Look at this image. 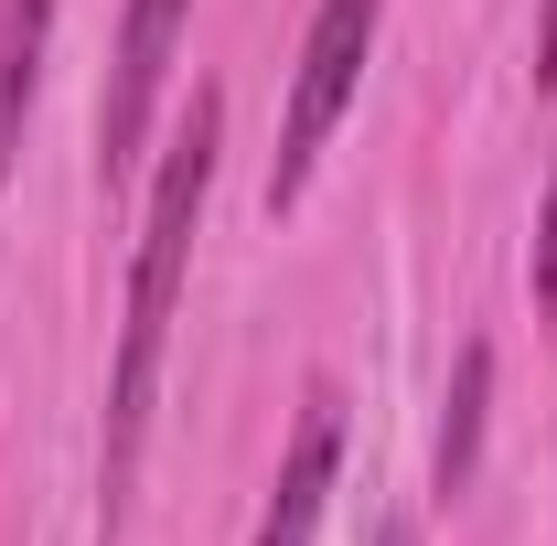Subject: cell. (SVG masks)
Returning <instances> with one entry per match:
<instances>
[{
	"mask_svg": "<svg viewBox=\"0 0 557 546\" xmlns=\"http://www.w3.org/2000/svg\"><path fill=\"white\" fill-rule=\"evenodd\" d=\"M375 11L386 0H322L311 11V44H300V75H289V119H278V161H269V204H300L322 139L344 129L354 86H364V54H375Z\"/></svg>",
	"mask_w": 557,
	"mask_h": 546,
	"instance_id": "obj_2",
	"label": "cell"
},
{
	"mask_svg": "<svg viewBox=\"0 0 557 546\" xmlns=\"http://www.w3.org/2000/svg\"><path fill=\"white\" fill-rule=\"evenodd\" d=\"M44 33H54V0H0V172H11V150H22V119H33Z\"/></svg>",
	"mask_w": 557,
	"mask_h": 546,
	"instance_id": "obj_6",
	"label": "cell"
},
{
	"mask_svg": "<svg viewBox=\"0 0 557 546\" xmlns=\"http://www.w3.org/2000/svg\"><path fill=\"white\" fill-rule=\"evenodd\" d=\"M483 408H493V343H461V364H450V408H440V504H450V493H472Z\"/></svg>",
	"mask_w": 557,
	"mask_h": 546,
	"instance_id": "obj_5",
	"label": "cell"
},
{
	"mask_svg": "<svg viewBox=\"0 0 557 546\" xmlns=\"http://www.w3.org/2000/svg\"><path fill=\"white\" fill-rule=\"evenodd\" d=\"M214 150H225V97H194L183 129L161 150V183H150V214H139V269H129V322H119V364H108V461H97V504L108 525L129 514L139 482V439H150V386H161V343H172V300H183V269H194V225H205L214 194Z\"/></svg>",
	"mask_w": 557,
	"mask_h": 546,
	"instance_id": "obj_1",
	"label": "cell"
},
{
	"mask_svg": "<svg viewBox=\"0 0 557 546\" xmlns=\"http://www.w3.org/2000/svg\"><path fill=\"white\" fill-rule=\"evenodd\" d=\"M525 289L557 300V172H547V214H536V258H525Z\"/></svg>",
	"mask_w": 557,
	"mask_h": 546,
	"instance_id": "obj_7",
	"label": "cell"
},
{
	"mask_svg": "<svg viewBox=\"0 0 557 546\" xmlns=\"http://www.w3.org/2000/svg\"><path fill=\"white\" fill-rule=\"evenodd\" d=\"M375 546H418V525H408V514H397V525H375Z\"/></svg>",
	"mask_w": 557,
	"mask_h": 546,
	"instance_id": "obj_9",
	"label": "cell"
},
{
	"mask_svg": "<svg viewBox=\"0 0 557 546\" xmlns=\"http://www.w3.org/2000/svg\"><path fill=\"white\" fill-rule=\"evenodd\" d=\"M333 472H344V408H333V397H311L300 439H289V461H278V493H269V514H258V546H311V536H322Z\"/></svg>",
	"mask_w": 557,
	"mask_h": 546,
	"instance_id": "obj_4",
	"label": "cell"
},
{
	"mask_svg": "<svg viewBox=\"0 0 557 546\" xmlns=\"http://www.w3.org/2000/svg\"><path fill=\"white\" fill-rule=\"evenodd\" d=\"M536 86H557V0H547V22H536Z\"/></svg>",
	"mask_w": 557,
	"mask_h": 546,
	"instance_id": "obj_8",
	"label": "cell"
},
{
	"mask_svg": "<svg viewBox=\"0 0 557 546\" xmlns=\"http://www.w3.org/2000/svg\"><path fill=\"white\" fill-rule=\"evenodd\" d=\"M183 11H194V0H129V22H119V65H108V108H97V161H108V183L129 172L139 139H150L161 75H172V44H183Z\"/></svg>",
	"mask_w": 557,
	"mask_h": 546,
	"instance_id": "obj_3",
	"label": "cell"
}]
</instances>
